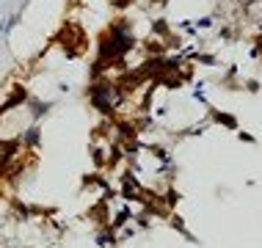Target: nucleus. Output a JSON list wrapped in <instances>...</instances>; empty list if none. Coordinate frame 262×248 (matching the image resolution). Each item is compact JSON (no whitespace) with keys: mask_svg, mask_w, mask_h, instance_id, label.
Returning <instances> with one entry per match:
<instances>
[{"mask_svg":"<svg viewBox=\"0 0 262 248\" xmlns=\"http://www.w3.org/2000/svg\"><path fill=\"white\" fill-rule=\"evenodd\" d=\"M39 127L36 124H33V127H28V130H25V136H23V144H28V146H33V144H39Z\"/></svg>","mask_w":262,"mask_h":248,"instance_id":"f03ea898","label":"nucleus"},{"mask_svg":"<svg viewBox=\"0 0 262 248\" xmlns=\"http://www.w3.org/2000/svg\"><path fill=\"white\" fill-rule=\"evenodd\" d=\"M119 99H122V94H119V86H113V83H94L89 88V102L100 113H111L119 105Z\"/></svg>","mask_w":262,"mask_h":248,"instance_id":"f257e3e1","label":"nucleus"}]
</instances>
